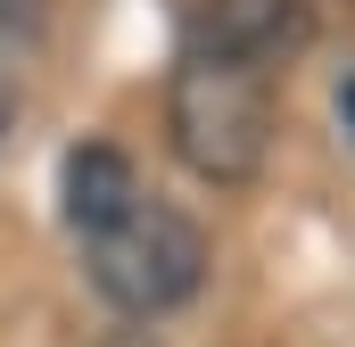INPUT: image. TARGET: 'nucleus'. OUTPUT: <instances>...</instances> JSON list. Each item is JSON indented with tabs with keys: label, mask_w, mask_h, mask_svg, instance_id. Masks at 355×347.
<instances>
[{
	"label": "nucleus",
	"mask_w": 355,
	"mask_h": 347,
	"mask_svg": "<svg viewBox=\"0 0 355 347\" xmlns=\"http://www.w3.org/2000/svg\"><path fill=\"white\" fill-rule=\"evenodd\" d=\"M166 141L198 182H257L272 158V75L182 50L166 83Z\"/></svg>",
	"instance_id": "1"
},
{
	"label": "nucleus",
	"mask_w": 355,
	"mask_h": 347,
	"mask_svg": "<svg viewBox=\"0 0 355 347\" xmlns=\"http://www.w3.org/2000/svg\"><path fill=\"white\" fill-rule=\"evenodd\" d=\"M83 264H91V289L116 314L157 323V314H174V306L198 298V281H207V232L182 215L174 198H149L141 190L107 232L83 240Z\"/></svg>",
	"instance_id": "2"
},
{
	"label": "nucleus",
	"mask_w": 355,
	"mask_h": 347,
	"mask_svg": "<svg viewBox=\"0 0 355 347\" xmlns=\"http://www.w3.org/2000/svg\"><path fill=\"white\" fill-rule=\"evenodd\" d=\"M306 42H314V8L306 0H198V17H190V50L257 67V75L289 67Z\"/></svg>",
	"instance_id": "3"
},
{
	"label": "nucleus",
	"mask_w": 355,
	"mask_h": 347,
	"mask_svg": "<svg viewBox=\"0 0 355 347\" xmlns=\"http://www.w3.org/2000/svg\"><path fill=\"white\" fill-rule=\"evenodd\" d=\"M141 198V174L124 149H107V141H83V149H67V166H58V207H67V223L75 232H107L124 207Z\"/></svg>",
	"instance_id": "4"
},
{
	"label": "nucleus",
	"mask_w": 355,
	"mask_h": 347,
	"mask_svg": "<svg viewBox=\"0 0 355 347\" xmlns=\"http://www.w3.org/2000/svg\"><path fill=\"white\" fill-rule=\"evenodd\" d=\"M42 17H50V0H0V42L8 33H42Z\"/></svg>",
	"instance_id": "5"
},
{
	"label": "nucleus",
	"mask_w": 355,
	"mask_h": 347,
	"mask_svg": "<svg viewBox=\"0 0 355 347\" xmlns=\"http://www.w3.org/2000/svg\"><path fill=\"white\" fill-rule=\"evenodd\" d=\"M17 124V75H8V58H0V133Z\"/></svg>",
	"instance_id": "6"
}]
</instances>
